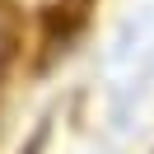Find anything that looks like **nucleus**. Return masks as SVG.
<instances>
[{"label": "nucleus", "instance_id": "1", "mask_svg": "<svg viewBox=\"0 0 154 154\" xmlns=\"http://www.w3.org/2000/svg\"><path fill=\"white\" fill-rule=\"evenodd\" d=\"M5 51H10V42H5V33H0V70H5Z\"/></svg>", "mask_w": 154, "mask_h": 154}]
</instances>
